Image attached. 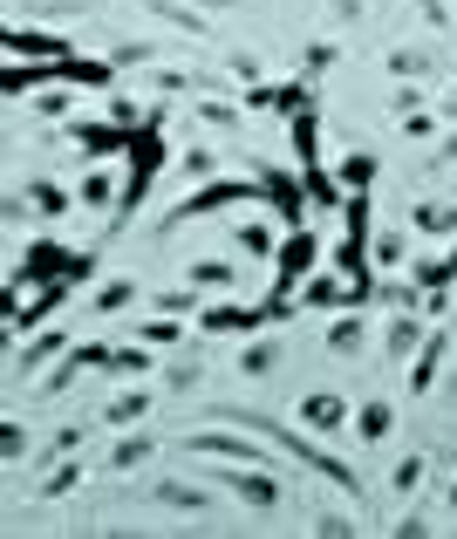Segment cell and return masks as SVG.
<instances>
[{
	"mask_svg": "<svg viewBox=\"0 0 457 539\" xmlns=\"http://www.w3.org/2000/svg\"><path fill=\"white\" fill-rule=\"evenodd\" d=\"M232 417H239L246 430H260V437H273V444H287V451H294L301 464H314V471H321L328 485H342V492H355V471H348V464H335L328 451H314V444H301V437H287V430L273 424V417H246V410H232Z\"/></svg>",
	"mask_w": 457,
	"mask_h": 539,
	"instance_id": "6da1fadb",
	"label": "cell"
},
{
	"mask_svg": "<svg viewBox=\"0 0 457 539\" xmlns=\"http://www.w3.org/2000/svg\"><path fill=\"white\" fill-rule=\"evenodd\" d=\"M212 478H219L226 492H239L246 505H280V485L267 478V464H226V458H219V471H212Z\"/></svg>",
	"mask_w": 457,
	"mask_h": 539,
	"instance_id": "7a4b0ae2",
	"label": "cell"
},
{
	"mask_svg": "<svg viewBox=\"0 0 457 539\" xmlns=\"http://www.w3.org/2000/svg\"><path fill=\"white\" fill-rule=\"evenodd\" d=\"M191 451L226 458V464H267V451H260V444H246V437H232V430H205V437H191Z\"/></svg>",
	"mask_w": 457,
	"mask_h": 539,
	"instance_id": "3957f363",
	"label": "cell"
},
{
	"mask_svg": "<svg viewBox=\"0 0 457 539\" xmlns=\"http://www.w3.org/2000/svg\"><path fill=\"white\" fill-rule=\"evenodd\" d=\"M314 253H321V246H314V232H301V226H294V239L280 246V294H294V280H301V273L314 267Z\"/></svg>",
	"mask_w": 457,
	"mask_h": 539,
	"instance_id": "277c9868",
	"label": "cell"
},
{
	"mask_svg": "<svg viewBox=\"0 0 457 539\" xmlns=\"http://www.w3.org/2000/svg\"><path fill=\"white\" fill-rule=\"evenodd\" d=\"M410 226L423 239H457V205H437V198H417L410 205Z\"/></svg>",
	"mask_w": 457,
	"mask_h": 539,
	"instance_id": "5b68a950",
	"label": "cell"
},
{
	"mask_svg": "<svg viewBox=\"0 0 457 539\" xmlns=\"http://www.w3.org/2000/svg\"><path fill=\"white\" fill-rule=\"evenodd\" d=\"M417 348H423V321L417 314H396V321L382 328V355H389V362H410Z\"/></svg>",
	"mask_w": 457,
	"mask_h": 539,
	"instance_id": "8992f818",
	"label": "cell"
},
{
	"mask_svg": "<svg viewBox=\"0 0 457 539\" xmlns=\"http://www.w3.org/2000/svg\"><path fill=\"white\" fill-rule=\"evenodd\" d=\"M342 417H348V403L335 396V389H314L301 403V424H314V430H342Z\"/></svg>",
	"mask_w": 457,
	"mask_h": 539,
	"instance_id": "52a82bcc",
	"label": "cell"
},
{
	"mask_svg": "<svg viewBox=\"0 0 457 539\" xmlns=\"http://www.w3.org/2000/svg\"><path fill=\"white\" fill-rule=\"evenodd\" d=\"M362 342H369V321H362V308H348L328 328V355H362Z\"/></svg>",
	"mask_w": 457,
	"mask_h": 539,
	"instance_id": "ba28073f",
	"label": "cell"
},
{
	"mask_svg": "<svg viewBox=\"0 0 457 539\" xmlns=\"http://www.w3.org/2000/svg\"><path fill=\"white\" fill-rule=\"evenodd\" d=\"M444 348H451L444 335H423V348L410 355V389H430V383H437V369H444Z\"/></svg>",
	"mask_w": 457,
	"mask_h": 539,
	"instance_id": "9c48e42d",
	"label": "cell"
},
{
	"mask_svg": "<svg viewBox=\"0 0 457 539\" xmlns=\"http://www.w3.org/2000/svg\"><path fill=\"white\" fill-rule=\"evenodd\" d=\"M389 430H396V410H389L382 396H369V403L355 410V437H362V444H382Z\"/></svg>",
	"mask_w": 457,
	"mask_h": 539,
	"instance_id": "30bf717a",
	"label": "cell"
},
{
	"mask_svg": "<svg viewBox=\"0 0 457 539\" xmlns=\"http://www.w3.org/2000/svg\"><path fill=\"white\" fill-rule=\"evenodd\" d=\"M198 294H219V287H232L239 273H232V260H191V273H185Z\"/></svg>",
	"mask_w": 457,
	"mask_h": 539,
	"instance_id": "8fae6325",
	"label": "cell"
},
{
	"mask_svg": "<svg viewBox=\"0 0 457 539\" xmlns=\"http://www.w3.org/2000/svg\"><path fill=\"white\" fill-rule=\"evenodd\" d=\"M273 369H280V342H273V335L246 342V355H239V376H273Z\"/></svg>",
	"mask_w": 457,
	"mask_h": 539,
	"instance_id": "7c38bea8",
	"label": "cell"
},
{
	"mask_svg": "<svg viewBox=\"0 0 457 539\" xmlns=\"http://www.w3.org/2000/svg\"><path fill=\"white\" fill-rule=\"evenodd\" d=\"M253 178H260V185H267V192L280 198V205H287V212H294V219H301V192H294V178H287V171H280V164H253Z\"/></svg>",
	"mask_w": 457,
	"mask_h": 539,
	"instance_id": "4fadbf2b",
	"label": "cell"
},
{
	"mask_svg": "<svg viewBox=\"0 0 457 539\" xmlns=\"http://www.w3.org/2000/svg\"><path fill=\"white\" fill-rule=\"evenodd\" d=\"M335 171H342V185H348V192H369V185H376V157H369V151H348Z\"/></svg>",
	"mask_w": 457,
	"mask_h": 539,
	"instance_id": "5bb4252c",
	"label": "cell"
},
{
	"mask_svg": "<svg viewBox=\"0 0 457 539\" xmlns=\"http://www.w3.org/2000/svg\"><path fill=\"white\" fill-rule=\"evenodd\" d=\"M144 410H151V389H123V396H110V410H103V417H110V424H137Z\"/></svg>",
	"mask_w": 457,
	"mask_h": 539,
	"instance_id": "9a60e30c",
	"label": "cell"
},
{
	"mask_svg": "<svg viewBox=\"0 0 457 539\" xmlns=\"http://www.w3.org/2000/svg\"><path fill=\"white\" fill-rule=\"evenodd\" d=\"M151 499H157V505H171V512H198V505H205V492H198V485H178V478H164Z\"/></svg>",
	"mask_w": 457,
	"mask_h": 539,
	"instance_id": "2e32d148",
	"label": "cell"
},
{
	"mask_svg": "<svg viewBox=\"0 0 457 539\" xmlns=\"http://www.w3.org/2000/svg\"><path fill=\"white\" fill-rule=\"evenodd\" d=\"M76 485H82V464H76V451H69V458L41 478V499H62V492H76Z\"/></svg>",
	"mask_w": 457,
	"mask_h": 539,
	"instance_id": "e0dca14e",
	"label": "cell"
},
{
	"mask_svg": "<svg viewBox=\"0 0 457 539\" xmlns=\"http://www.w3.org/2000/svg\"><path fill=\"white\" fill-rule=\"evenodd\" d=\"M382 69H389L396 82H417L423 69H430V55H423V48H389V62H382Z\"/></svg>",
	"mask_w": 457,
	"mask_h": 539,
	"instance_id": "ac0fdd59",
	"label": "cell"
},
{
	"mask_svg": "<svg viewBox=\"0 0 457 539\" xmlns=\"http://www.w3.org/2000/svg\"><path fill=\"white\" fill-rule=\"evenodd\" d=\"M116 198H123V192H116L110 171H89V178H82V205H96V212L110 205V212H116Z\"/></svg>",
	"mask_w": 457,
	"mask_h": 539,
	"instance_id": "d6986e66",
	"label": "cell"
},
{
	"mask_svg": "<svg viewBox=\"0 0 457 539\" xmlns=\"http://www.w3.org/2000/svg\"><path fill=\"white\" fill-rule=\"evenodd\" d=\"M144 7H151V14H164V21H171V28H185L191 41L205 35V21H198V14H191V7H178V0H144Z\"/></svg>",
	"mask_w": 457,
	"mask_h": 539,
	"instance_id": "ffe728a7",
	"label": "cell"
},
{
	"mask_svg": "<svg viewBox=\"0 0 457 539\" xmlns=\"http://www.w3.org/2000/svg\"><path fill=\"white\" fill-rule=\"evenodd\" d=\"M137 301V280H110V287H96V314H123Z\"/></svg>",
	"mask_w": 457,
	"mask_h": 539,
	"instance_id": "44dd1931",
	"label": "cell"
},
{
	"mask_svg": "<svg viewBox=\"0 0 457 539\" xmlns=\"http://www.w3.org/2000/svg\"><path fill=\"white\" fill-rule=\"evenodd\" d=\"M28 205L55 219V212H69V192H62V185H48V178H35V185H28Z\"/></svg>",
	"mask_w": 457,
	"mask_h": 539,
	"instance_id": "7402d4cb",
	"label": "cell"
},
{
	"mask_svg": "<svg viewBox=\"0 0 457 539\" xmlns=\"http://www.w3.org/2000/svg\"><path fill=\"white\" fill-rule=\"evenodd\" d=\"M151 451H157L151 437H123V444H116V451H110V464H116V471H137V464L151 458Z\"/></svg>",
	"mask_w": 457,
	"mask_h": 539,
	"instance_id": "603a6c76",
	"label": "cell"
},
{
	"mask_svg": "<svg viewBox=\"0 0 457 539\" xmlns=\"http://www.w3.org/2000/svg\"><path fill=\"white\" fill-rule=\"evenodd\" d=\"M232 239H239L246 260H267V253H273V232L267 226H232Z\"/></svg>",
	"mask_w": 457,
	"mask_h": 539,
	"instance_id": "cb8c5ba5",
	"label": "cell"
},
{
	"mask_svg": "<svg viewBox=\"0 0 457 539\" xmlns=\"http://www.w3.org/2000/svg\"><path fill=\"white\" fill-rule=\"evenodd\" d=\"M369 253H376V267H403L410 239H403V232H376V246H369Z\"/></svg>",
	"mask_w": 457,
	"mask_h": 539,
	"instance_id": "d4e9b609",
	"label": "cell"
},
{
	"mask_svg": "<svg viewBox=\"0 0 457 539\" xmlns=\"http://www.w3.org/2000/svg\"><path fill=\"white\" fill-rule=\"evenodd\" d=\"M144 342H151V348H178V342H185V328H178V314H157L151 328H144Z\"/></svg>",
	"mask_w": 457,
	"mask_h": 539,
	"instance_id": "484cf974",
	"label": "cell"
},
{
	"mask_svg": "<svg viewBox=\"0 0 457 539\" xmlns=\"http://www.w3.org/2000/svg\"><path fill=\"white\" fill-rule=\"evenodd\" d=\"M62 342H69L62 328H48V335H35V342H28V355H21V369H41V362H48V355H55Z\"/></svg>",
	"mask_w": 457,
	"mask_h": 539,
	"instance_id": "4316f807",
	"label": "cell"
},
{
	"mask_svg": "<svg viewBox=\"0 0 457 539\" xmlns=\"http://www.w3.org/2000/svg\"><path fill=\"white\" fill-rule=\"evenodd\" d=\"M116 369H123V376H144V369H151V342H123L116 348Z\"/></svg>",
	"mask_w": 457,
	"mask_h": 539,
	"instance_id": "83f0119b",
	"label": "cell"
},
{
	"mask_svg": "<svg viewBox=\"0 0 457 539\" xmlns=\"http://www.w3.org/2000/svg\"><path fill=\"white\" fill-rule=\"evenodd\" d=\"M382 301H389V308H396V314H417L423 287H410V280H389V287H382Z\"/></svg>",
	"mask_w": 457,
	"mask_h": 539,
	"instance_id": "f1b7e54d",
	"label": "cell"
},
{
	"mask_svg": "<svg viewBox=\"0 0 457 539\" xmlns=\"http://www.w3.org/2000/svg\"><path fill=\"white\" fill-rule=\"evenodd\" d=\"M69 137H76L82 151H116V137H123V130H96V123H82V130H69Z\"/></svg>",
	"mask_w": 457,
	"mask_h": 539,
	"instance_id": "f546056e",
	"label": "cell"
},
{
	"mask_svg": "<svg viewBox=\"0 0 457 539\" xmlns=\"http://www.w3.org/2000/svg\"><path fill=\"white\" fill-rule=\"evenodd\" d=\"M389 485H396V492H417V485H423V458H417V451H410V458L389 471Z\"/></svg>",
	"mask_w": 457,
	"mask_h": 539,
	"instance_id": "4dcf8cb0",
	"label": "cell"
},
{
	"mask_svg": "<svg viewBox=\"0 0 457 539\" xmlns=\"http://www.w3.org/2000/svg\"><path fill=\"white\" fill-rule=\"evenodd\" d=\"M226 76H232V82H260V55H253V48L226 55Z\"/></svg>",
	"mask_w": 457,
	"mask_h": 539,
	"instance_id": "1f68e13d",
	"label": "cell"
},
{
	"mask_svg": "<svg viewBox=\"0 0 457 539\" xmlns=\"http://www.w3.org/2000/svg\"><path fill=\"white\" fill-rule=\"evenodd\" d=\"M314 533L321 539H348L355 533V519H348V512H314Z\"/></svg>",
	"mask_w": 457,
	"mask_h": 539,
	"instance_id": "d6a6232c",
	"label": "cell"
},
{
	"mask_svg": "<svg viewBox=\"0 0 457 539\" xmlns=\"http://www.w3.org/2000/svg\"><path fill=\"white\" fill-rule=\"evenodd\" d=\"M14 48H28V55H55V62H62V41H48V35H35V28H28V35H21V28H14Z\"/></svg>",
	"mask_w": 457,
	"mask_h": 539,
	"instance_id": "836d02e7",
	"label": "cell"
},
{
	"mask_svg": "<svg viewBox=\"0 0 457 539\" xmlns=\"http://www.w3.org/2000/svg\"><path fill=\"white\" fill-rule=\"evenodd\" d=\"M164 383L178 389V396H191V389L205 383V369H198V362H171V376H164Z\"/></svg>",
	"mask_w": 457,
	"mask_h": 539,
	"instance_id": "e575fe53",
	"label": "cell"
},
{
	"mask_svg": "<svg viewBox=\"0 0 457 539\" xmlns=\"http://www.w3.org/2000/svg\"><path fill=\"white\" fill-rule=\"evenodd\" d=\"M198 116H205L212 130H239V123H246V116L232 110V103H198Z\"/></svg>",
	"mask_w": 457,
	"mask_h": 539,
	"instance_id": "d590c367",
	"label": "cell"
},
{
	"mask_svg": "<svg viewBox=\"0 0 457 539\" xmlns=\"http://www.w3.org/2000/svg\"><path fill=\"white\" fill-rule=\"evenodd\" d=\"M178 171H185V178H212L219 157H212V151H185V157H178Z\"/></svg>",
	"mask_w": 457,
	"mask_h": 539,
	"instance_id": "8d00e7d4",
	"label": "cell"
},
{
	"mask_svg": "<svg viewBox=\"0 0 457 539\" xmlns=\"http://www.w3.org/2000/svg\"><path fill=\"white\" fill-rule=\"evenodd\" d=\"M205 328H253V308H212Z\"/></svg>",
	"mask_w": 457,
	"mask_h": 539,
	"instance_id": "74e56055",
	"label": "cell"
},
{
	"mask_svg": "<svg viewBox=\"0 0 457 539\" xmlns=\"http://www.w3.org/2000/svg\"><path fill=\"white\" fill-rule=\"evenodd\" d=\"M0 458H7V464H21V458H28V437H21V424H7V430H0Z\"/></svg>",
	"mask_w": 457,
	"mask_h": 539,
	"instance_id": "f35d334b",
	"label": "cell"
},
{
	"mask_svg": "<svg viewBox=\"0 0 457 539\" xmlns=\"http://www.w3.org/2000/svg\"><path fill=\"white\" fill-rule=\"evenodd\" d=\"M151 55H157L151 41H123V48H116L110 62H116V69H130V62H151Z\"/></svg>",
	"mask_w": 457,
	"mask_h": 539,
	"instance_id": "ab89813d",
	"label": "cell"
},
{
	"mask_svg": "<svg viewBox=\"0 0 457 539\" xmlns=\"http://www.w3.org/2000/svg\"><path fill=\"white\" fill-rule=\"evenodd\" d=\"M328 62H335V41H314V48H307V62H301V69H307V76H321Z\"/></svg>",
	"mask_w": 457,
	"mask_h": 539,
	"instance_id": "60d3db41",
	"label": "cell"
},
{
	"mask_svg": "<svg viewBox=\"0 0 457 539\" xmlns=\"http://www.w3.org/2000/svg\"><path fill=\"white\" fill-rule=\"evenodd\" d=\"M110 123H116V130H137V103H130V96H116V103H110Z\"/></svg>",
	"mask_w": 457,
	"mask_h": 539,
	"instance_id": "b9f144b4",
	"label": "cell"
},
{
	"mask_svg": "<svg viewBox=\"0 0 457 539\" xmlns=\"http://www.w3.org/2000/svg\"><path fill=\"white\" fill-rule=\"evenodd\" d=\"M396 130H403V137H430V110H410V116H396Z\"/></svg>",
	"mask_w": 457,
	"mask_h": 539,
	"instance_id": "7bdbcfd3",
	"label": "cell"
},
{
	"mask_svg": "<svg viewBox=\"0 0 457 539\" xmlns=\"http://www.w3.org/2000/svg\"><path fill=\"white\" fill-rule=\"evenodd\" d=\"M191 301H198V287H178V294H164L157 308H164V314H191Z\"/></svg>",
	"mask_w": 457,
	"mask_h": 539,
	"instance_id": "ee69618b",
	"label": "cell"
},
{
	"mask_svg": "<svg viewBox=\"0 0 457 539\" xmlns=\"http://www.w3.org/2000/svg\"><path fill=\"white\" fill-rule=\"evenodd\" d=\"M430 533V519H423V512H403V519H396V539H423Z\"/></svg>",
	"mask_w": 457,
	"mask_h": 539,
	"instance_id": "f6af8a7d",
	"label": "cell"
},
{
	"mask_svg": "<svg viewBox=\"0 0 457 539\" xmlns=\"http://www.w3.org/2000/svg\"><path fill=\"white\" fill-rule=\"evenodd\" d=\"M328 21H342V28L348 21H362V0H328Z\"/></svg>",
	"mask_w": 457,
	"mask_h": 539,
	"instance_id": "bcb514c9",
	"label": "cell"
},
{
	"mask_svg": "<svg viewBox=\"0 0 457 539\" xmlns=\"http://www.w3.org/2000/svg\"><path fill=\"white\" fill-rule=\"evenodd\" d=\"M417 14L430 21V28H444V21H451V7H444V0H417Z\"/></svg>",
	"mask_w": 457,
	"mask_h": 539,
	"instance_id": "7dc6e473",
	"label": "cell"
},
{
	"mask_svg": "<svg viewBox=\"0 0 457 539\" xmlns=\"http://www.w3.org/2000/svg\"><path fill=\"white\" fill-rule=\"evenodd\" d=\"M437 171H457V130L444 137V144H437Z\"/></svg>",
	"mask_w": 457,
	"mask_h": 539,
	"instance_id": "c3c4849f",
	"label": "cell"
},
{
	"mask_svg": "<svg viewBox=\"0 0 457 539\" xmlns=\"http://www.w3.org/2000/svg\"><path fill=\"white\" fill-rule=\"evenodd\" d=\"M191 7H239V0H191Z\"/></svg>",
	"mask_w": 457,
	"mask_h": 539,
	"instance_id": "681fc988",
	"label": "cell"
},
{
	"mask_svg": "<svg viewBox=\"0 0 457 539\" xmlns=\"http://www.w3.org/2000/svg\"><path fill=\"white\" fill-rule=\"evenodd\" d=\"M444 116H457V96H451V103H444Z\"/></svg>",
	"mask_w": 457,
	"mask_h": 539,
	"instance_id": "f907efd6",
	"label": "cell"
},
{
	"mask_svg": "<svg viewBox=\"0 0 457 539\" xmlns=\"http://www.w3.org/2000/svg\"><path fill=\"white\" fill-rule=\"evenodd\" d=\"M444 499H451V512H457V485H451V492H444Z\"/></svg>",
	"mask_w": 457,
	"mask_h": 539,
	"instance_id": "816d5d0a",
	"label": "cell"
}]
</instances>
